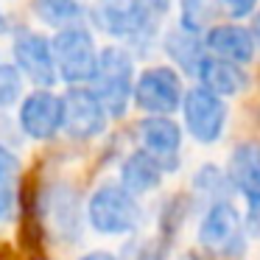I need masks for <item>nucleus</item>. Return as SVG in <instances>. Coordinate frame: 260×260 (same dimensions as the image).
Segmentation results:
<instances>
[{"mask_svg": "<svg viewBox=\"0 0 260 260\" xmlns=\"http://www.w3.org/2000/svg\"><path fill=\"white\" fill-rule=\"evenodd\" d=\"M90 92L101 101L109 118H120L129 107L132 87H135V62L118 45H109L98 53L95 73L90 79Z\"/></svg>", "mask_w": 260, "mask_h": 260, "instance_id": "f257e3e1", "label": "nucleus"}, {"mask_svg": "<svg viewBox=\"0 0 260 260\" xmlns=\"http://www.w3.org/2000/svg\"><path fill=\"white\" fill-rule=\"evenodd\" d=\"M51 56H53L56 76H62L68 84H84L95 73V62H98L95 42H92L90 31L81 28V25L62 28L53 37Z\"/></svg>", "mask_w": 260, "mask_h": 260, "instance_id": "f03ea898", "label": "nucleus"}, {"mask_svg": "<svg viewBox=\"0 0 260 260\" xmlns=\"http://www.w3.org/2000/svg\"><path fill=\"white\" fill-rule=\"evenodd\" d=\"M87 215L95 232L101 235H126L140 224L137 199L120 185H101L90 196Z\"/></svg>", "mask_w": 260, "mask_h": 260, "instance_id": "7ed1b4c3", "label": "nucleus"}, {"mask_svg": "<svg viewBox=\"0 0 260 260\" xmlns=\"http://www.w3.org/2000/svg\"><path fill=\"white\" fill-rule=\"evenodd\" d=\"M182 79L174 68H148L137 76L135 87H132V98L135 104L148 115H159L168 118L171 112L182 107Z\"/></svg>", "mask_w": 260, "mask_h": 260, "instance_id": "20e7f679", "label": "nucleus"}, {"mask_svg": "<svg viewBox=\"0 0 260 260\" xmlns=\"http://www.w3.org/2000/svg\"><path fill=\"white\" fill-rule=\"evenodd\" d=\"M182 115L185 126L199 143H215L226 123V107L218 95L207 92L204 87H193L182 95Z\"/></svg>", "mask_w": 260, "mask_h": 260, "instance_id": "39448f33", "label": "nucleus"}, {"mask_svg": "<svg viewBox=\"0 0 260 260\" xmlns=\"http://www.w3.org/2000/svg\"><path fill=\"white\" fill-rule=\"evenodd\" d=\"M107 118L101 101L87 87H73L62 98V129L73 140H92L107 129Z\"/></svg>", "mask_w": 260, "mask_h": 260, "instance_id": "423d86ee", "label": "nucleus"}, {"mask_svg": "<svg viewBox=\"0 0 260 260\" xmlns=\"http://www.w3.org/2000/svg\"><path fill=\"white\" fill-rule=\"evenodd\" d=\"M199 243L218 254H235L243 243L241 213L230 202H218L207 210L199 226Z\"/></svg>", "mask_w": 260, "mask_h": 260, "instance_id": "0eeeda50", "label": "nucleus"}, {"mask_svg": "<svg viewBox=\"0 0 260 260\" xmlns=\"http://www.w3.org/2000/svg\"><path fill=\"white\" fill-rule=\"evenodd\" d=\"M20 129L31 140H51L62 129V98L48 90H37L20 107Z\"/></svg>", "mask_w": 260, "mask_h": 260, "instance_id": "6e6552de", "label": "nucleus"}, {"mask_svg": "<svg viewBox=\"0 0 260 260\" xmlns=\"http://www.w3.org/2000/svg\"><path fill=\"white\" fill-rule=\"evenodd\" d=\"M14 62H17L20 73H25L31 79V84L37 87H51L59 79L51 56V42L40 34H31V31L17 34V40H14Z\"/></svg>", "mask_w": 260, "mask_h": 260, "instance_id": "1a4fd4ad", "label": "nucleus"}, {"mask_svg": "<svg viewBox=\"0 0 260 260\" xmlns=\"http://www.w3.org/2000/svg\"><path fill=\"white\" fill-rule=\"evenodd\" d=\"M92 23L104 34L118 37V40H137L151 31L143 23L135 0H98L92 9Z\"/></svg>", "mask_w": 260, "mask_h": 260, "instance_id": "9d476101", "label": "nucleus"}, {"mask_svg": "<svg viewBox=\"0 0 260 260\" xmlns=\"http://www.w3.org/2000/svg\"><path fill=\"white\" fill-rule=\"evenodd\" d=\"M204 48L213 53L215 59H224L232 64H249L257 53V45L252 40V31L243 25H232V23H221L204 34Z\"/></svg>", "mask_w": 260, "mask_h": 260, "instance_id": "9b49d317", "label": "nucleus"}, {"mask_svg": "<svg viewBox=\"0 0 260 260\" xmlns=\"http://www.w3.org/2000/svg\"><path fill=\"white\" fill-rule=\"evenodd\" d=\"M140 140H143V151L151 154L159 165H174L176 154H179L182 146V129L174 123L171 118H159V115H151L140 123Z\"/></svg>", "mask_w": 260, "mask_h": 260, "instance_id": "f8f14e48", "label": "nucleus"}, {"mask_svg": "<svg viewBox=\"0 0 260 260\" xmlns=\"http://www.w3.org/2000/svg\"><path fill=\"white\" fill-rule=\"evenodd\" d=\"M230 179L246 196L252 210H260V146L246 143L238 146L230 159Z\"/></svg>", "mask_w": 260, "mask_h": 260, "instance_id": "ddd939ff", "label": "nucleus"}, {"mask_svg": "<svg viewBox=\"0 0 260 260\" xmlns=\"http://www.w3.org/2000/svg\"><path fill=\"white\" fill-rule=\"evenodd\" d=\"M199 81L207 92L218 98H226V95H238V92L246 87V76L238 64L232 62H224V59H215V56H204L202 64L196 70Z\"/></svg>", "mask_w": 260, "mask_h": 260, "instance_id": "4468645a", "label": "nucleus"}, {"mask_svg": "<svg viewBox=\"0 0 260 260\" xmlns=\"http://www.w3.org/2000/svg\"><path fill=\"white\" fill-rule=\"evenodd\" d=\"M120 179H123L120 187H126L132 196L148 193V190H154V187L159 185V179H162V165H159L151 154H146L140 148V151H135V154L126 157L123 168H120Z\"/></svg>", "mask_w": 260, "mask_h": 260, "instance_id": "2eb2a0df", "label": "nucleus"}, {"mask_svg": "<svg viewBox=\"0 0 260 260\" xmlns=\"http://www.w3.org/2000/svg\"><path fill=\"white\" fill-rule=\"evenodd\" d=\"M165 51L182 70L196 73L204 59V42H199V34H187V31L176 28L165 37Z\"/></svg>", "mask_w": 260, "mask_h": 260, "instance_id": "dca6fc26", "label": "nucleus"}, {"mask_svg": "<svg viewBox=\"0 0 260 260\" xmlns=\"http://www.w3.org/2000/svg\"><path fill=\"white\" fill-rule=\"evenodd\" d=\"M17 179H20V165L14 154L0 148V221L14 215L17 207Z\"/></svg>", "mask_w": 260, "mask_h": 260, "instance_id": "f3484780", "label": "nucleus"}, {"mask_svg": "<svg viewBox=\"0 0 260 260\" xmlns=\"http://www.w3.org/2000/svg\"><path fill=\"white\" fill-rule=\"evenodd\" d=\"M34 9L48 25H56L59 31L79 25L81 17V6L76 0H34Z\"/></svg>", "mask_w": 260, "mask_h": 260, "instance_id": "a211bd4d", "label": "nucleus"}, {"mask_svg": "<svg viewBox=\"0 0 260 260\" xmlns=\"http://www.w3.org/2000/svg\"><path fill=\"white\" fill-rule=\"evenodd\" d=\"M182 6V31L199 34L213 23L218 12V0H179Z\"/></svg>", "mask_w": 260, "mask_h": 260, "instance_id": "6ab92c4d", "label": "nucleus"}, {"mask_svg": "<svg viewBox=\"0 0 260 260\" xmlns=\"http://www.w3.org/2000/svg\"><path fill=\"white\" fill-rule=\"evenodd\" d=\"M20 90H23L20 70L12 68V64H0V109L12 107V104L20 98Z\"/></svg>", "mask_w": 260, "mask_h": 260, "instance_id": "aec40b11", "label": "nucleus"}, {"mask_svg": "<svg viewBox=\"0 0 260 260\" xmlns=\"http://www.w3.org/2000/svg\"><path fill=\"white\" fill-rule=\"evenodd\" d=\"M171 3H174V0H135L137 12H140L143 23H146L148 28H154V25L159 23V17H165V14H168Z\"/></svg>", "mask_w": 260, "mask_h": 260, "instance_id": "412c9836", "label": "nucleus"}, {"mask_svg": "<svg viewBox=\"0 0 260 260\" xmlns=\"http://www.w3.org/2000/svg\"><path fill=\"white\" fill-rule=\"evenodd\" d=\"M218 3L232 14V17H246V14H252L254 6H257V0H218Z\"/></svg>", "mask_w": 260, "mask_h": 260, "instance_id": "4be33fe9", "label": "nucleus"}, {"mask_svg": "<svg viewBox=\"0 0 260 260\" xmlns=\"http://www.w3.org/2000/svg\"><path fill=\"white\" fill-rule=\"evenodd\" d=\"M81 260H118L115 254H109V252H87Z\"/></svg>", "mask_w": 260, "mask_h": 260, "instance_id": "5701e85b", "label": "nucleus"}, {"mask_svg": "<svg viewBox=\"0 0 260 260\" xmlns=\"http://www.w3.org/2000/svg\"><path fill=\"white\" fill-rule=\"evenodd\" d=\"M252 40H254V45H260V12H257V17H254V23H252Z\"/></svg>", "mask_w": 260, "mask_h": 260, "instance_id": "b1692460", "label": "nucleus"}, {"mask_svg": "<svg viewBox=\"0 0 260 260\" xmlns=\"http://www.w3.org/2000/svg\"><path fill=\"white\" fill-rule=\"evenodd\" d=\"M0 25H3V14H0Z\"/></svg>", "mask_w": 260, "mask_h": 260, "instance_id": "393cba45", "label": "nucleus"}]
</instances>
